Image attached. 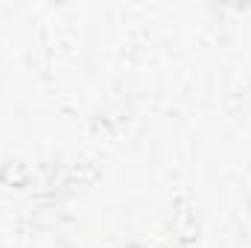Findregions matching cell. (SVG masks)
I'll return each instance as SVG.
<instances>
[]
</instances>
